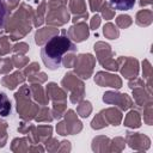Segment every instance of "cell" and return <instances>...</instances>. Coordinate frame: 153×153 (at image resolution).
I'll list each match as a JSON object with an SVG mask.
<instances>
[{"label": "cell", "mask_w": 153, "mask_h": 153, "mask_svg": "<svg viewBox=\"0 0 153 153\" xmlns=\"http://www.w3.org/2000/svg\"><path fill=\"white\" fill-rule=\"evenodd\" d=\"M110 4L118 11H128L134 7L135 0H110Z\"/></svg>", "instance_id": "obj_3"}, {"label": "cell", "mask_w": 153, "mask_h": 153, "mask_svg": "<svg viewBox=\"0 0 153 153\" xmlns=\"http://www.w3.org/2000/svg\"><path fill=\"white\" fill-rule=\"evenodd\" d=\"M11 102L8 99V97L6 96V93L0 92V116L6 117L8 115H11Z\"/></svg>", "instance_id": "obj_2"}, {"label": "cell", "mask_w": 153, "mask_h": 153, "mask_svg": "<svg viewBox=\"0 0 153 153\" xmlns=\"http://www.w3.org/2000/svg\"><path fill=\"white\" fill-rule=\"evenodd\" d=\"M8 14H10V8L7 7V4L4 0H0V29L4 27Z\"/></svg>", "instance_id": "obj_4"}, {"label": "cell", "mask_w": 153, "mask_h": 153, "mask_svg": "<svg viewBox=\"0 0 153 153\" xmlns=\"http://www.w3.org/2000/svg\"><path fill=\"white\" fill-rule=\"evenodd\" d=\"M75 51L76 47L69 37L65 35H55L49 38L41 49V57L47 68L55 71L61 67L66 55H71Z\"/></svg>", "instance_id": "obj_1"}, {"label": "cell", "mask_w": 153, "mask_h": 153, "mask_svg": "<svg viewBox=\"0 0 153 153\" xmlns=\"http://www.w3.org/2000/svg\"><path fill=\"white\" fill-rule=\"evenodd\" d=\"M99 20H100L99 16H94V17L92 18V29H96V27L99 25Z\"/></svg>", "instance_id": "obj_5"}]
</instances>
